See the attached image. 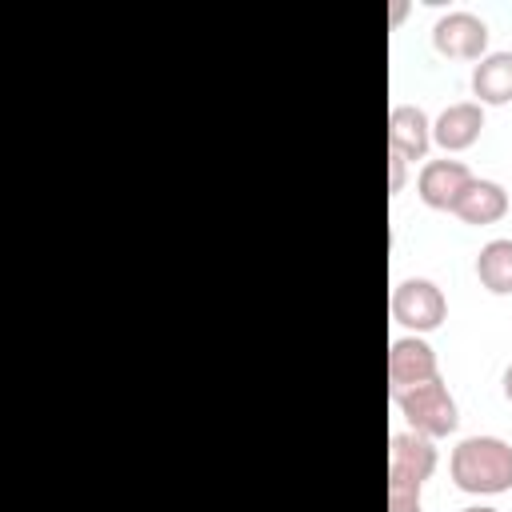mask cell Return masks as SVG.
<instances>
[{
    "instance_id": "obj_1",
    "label": "cell",
    "mask_w": 512,
    "mask_h": 512,
    "mask_svg": "<svg viewBox=\"0 0 512 512\" xmlns=\"http://www.w3.org/2000/svg\"><path fill=\"white\" fill-rule=\"evenodd\" d=\"M448 472L468 496H500L512 488V444L500 436H464L448 456Z\"/></svg>"
},
{
    "instance_id": "obj_2",
    "label": "cell",
    "mask_w": 512,
    "mask_h": 512,
    "mask_svg": "<svg viewBox=\"0 0 512 512\" xmlns=\"http://www.w3.org/2000/svg\"><path fill=\"white\" fill-rule=\"evenodd\" d=\"M400 408V416L408 420V428L416 436H428V440H440V436H452L456 424H460V408H456V396L448 392L444 376L428 380V384H416L408 392H400L392 400Z\"/></svg>"
},
{
    "instance_id": "obj_3",
    "label": "cell",
    "mask_w": 512,
    "mask_h": 512,
    "mask_svg": "<svg viewBox=\"0 0 512 512\" xmlns=\"http://www.w3.org/2000/svg\"><path fill=\"white\" fill-rule=\"evenodd\" d=\"M392 320L408 328L412 336L436 332L448 320V296L436 280L428 276H408L392 288Z\"/></svg>"
},
{
    "instance_id": "obj_4",
    "label": "cell",
    "mask_w": 512,
    "mask_h": 512,
    "mask_svg": "<svg viewBox=\"0 0 512 512\" xmlns=\"http://www.w3.org/2000/svg\"><path fill=\"white\" fill-rule=\"evenodd\" d=\"M436 440L416 436V432H392L388 436V488H408L420 492L424 480L436 472Z\"/></svg>"
},
{
    "instance_id": "obj_5",
    "label": "cell",
    "mask_w": 512,
    "mask_h": 512,
    "mask_svg": "<svg viewBox=\"0 0 512 512\" xmlns=\"http://www.w3.org/2000/svg\"><path fill=\"white\" fill-rule=\"evenodd\" d=\"M488 24L472 8H452L432 24V44L448 60H480L488 56Z\"/></svg>"
},
{
    "instance_id": "obj_6",
    "label": "cell",
    "mask_w": 512,
    "mask_h": 512,
    "mask_svg": "<svg viewBox=\"0 0 512 512\" xmlns=\"http://www.w3.org/2000/svg\"><path fill=\"white\" fill-rule=\"evenodd\" d=\"M440 376V360H436V348L424 340V336H400L392 340L388 348V392L392 400L416 384H428Z\"/></svg>"
},
{
    "instance_id": "obj_7",
    "label": "cell",
    "mask_w": 512,
    "mask_h": 512,
    "mask_svg": "<svg viewBox=\"0 0 512 512\" xmlns=\"http://www.w3.org/2000/svg\"><path fill=\"white\" fill-rule=\"evenodd\" d=\"M472 184V168L464 160H428L416 176V192L428 208L436 212H452V204L460 200V192Z\"/></svg>"
},
{
    "instance_id": "obj_8",
    "label": "cell",
    "mask_w": 512,
    "mask_h": 512,
    "mask_svg": "<svg viewBox=\"0 0 512 512\" xmlns=\"http://www.w3.org/2000/svg\"><path fill=\"white\" fill-rule=\"evenodd\" d=\"M480 132H484V104H476V100H456L432 120V144H440L444 152L472 148L480 140Z\"/></svg>"
},
{
    "instance_id": "obj_9",
    "label": "cell",
    "mask_w": 512,
    "mask_h": 512,
    "mask_svg": "<svg viewBox=\"0 0 512 512\" xmlns=\"http://www.w3.org/2000/svg\"><path fill=\"white\" fill-rule=\"evenodd\" d=\"M432 144V120L420 104H392L388 112V148L404 160H424Z\"/></svg>"
},
{
    "instance_id": "obj_10",
    "label": "cell",
    "mask_w": 512,
    "mask_h": 512,
    "mask_svg": "<svg viewBox=\"0 0 512 512\" xmlns=\"http://www.w3.org/2000/svg\"><path fill=\"white\" fill-rule=\"evenodd\" d=\"M508 212V192L496 180L472 176V184L460 192V200L452 204V216H460L464 224H496Z\"/></svg>"
},
{
    "instance_id": "obj_11",
    "label": "cell",
    "mask_w": 512,
    "mask_h": 512,
    "mask_svg": "<svg viewBox=\"0 0 512 512\" xmlns=\"http://www.w3.org/2000/svg\"><path fill=\"white\" fill-rule=\"evenodd\" d=\"M472 96L476 104H508L512 100V48L488 52L472 64Z\"/></svg>"
},
{
    "instance_id": "obj_12",
    "label": "cell",
    "mask_w": 512,
    "mask_h": 512,
    "mask_svg": "<svg viewBox=\"0 0 512 512\" xmlns=\"http://www.w3.org/2000/svg\"><path fill=\"white\" fill-rule=\"evenodd\" d=\"M476 276L492 296H512V236H496L480 248Z\"/></svg>"
},
{
    "instance_id": "obj_13",
    "label": "cell",
    "mask_w": 512,
    "mask_h": 512,
    "mask_svg": "<svg viewBox=\"0 0 512 512\" xmlns=\"http://www.w3.org/2000/svg\"><path fill=\"white\" fill-rule=\"evenodd\" d=\"M388 512H424L420 492H408V488H388Z\"/></svg>"
},
{
    "instance_id": "obj_14",
    "label": "cell",
    "mask_w": 512,
    "mask_h": 512,
    "mask_svg": "<svg viewBox=\"0 0 512 512\" xmlns=\"http://www.w3.org/2000/svg\"><path fill=\"white\" fill-rule=\"evenodd\" d=\"M404 168H408V160H404L400 152L388 148V188H392V196L404 188Z\"/></svg>"
},
{
    "instance_id": "obj_15",
    "label": "cell",
    "mask_w": 512,
    "mask_h": 512,
    "mask_svg": "<svg viewBox=\"0 0 512 512\" xmlns=\"http://www.w3.org/2000/svg\"><path fill=\"white\" fill-rule=\"evenodd\" d=\"M500 384H504V396H508V404H512V364L504 368V380H500Z\"/></svg>"
},
{
    "instance_id": "obj_16",
    "label": "cell",
    "mask_w": 512,
    "mask_h": 512,
    "mask_svg": "<svg viewBox=\"0 0 512 512\" xmlns=\"http://www.w3.org/2000/svg\"><path fill=\"white\" fill-rule=\"evenodd\" d=\"M460 512H500V508H488V504H472V508H460Z\"/></svg>"
}]
</instances>
